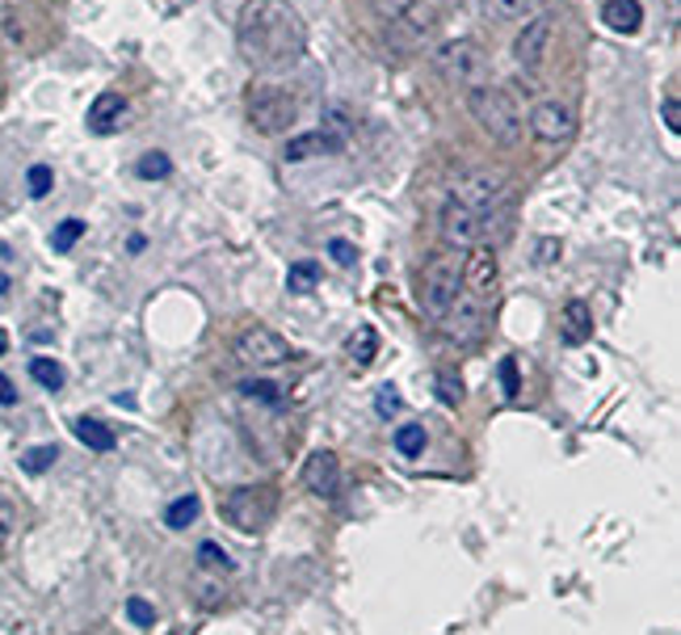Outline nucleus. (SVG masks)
<instances>
[{"label":"nucleus","instance_id":"f257e3e1","mask_svg":"<svg viewBox=\"0 0 681 635\" xmlns=\"http://www.w3.org/2000/svg\"><path fill=\"white\" fill-rule=\"evenodd\" d=\"M236 52L257 72L295 68L307 52V26L291 0H249L236 18Z\"/></svg>","mask_w":681,"mask_h":635},{"label":"nucleus","instance_id":"f03ea898","mask_svg":"<svg viewBox=\"0 0 681 635\" xmlns=\"http://www.w3.org/2000/svg\"><path fill=\"white\" fill-rule=\"evenodd\" d=\"M467 110H472V118H476L479 131H484L492 144H501V148L522 144V135H526V114H522L518 98H513L504 84H492V80L472 84V89H467Z\"/></svg>","mask_w":681,"mask_h":635},{"label":"nucleus","instance_id":"7ed1b4c3","mask_svg":"<svg viewBox=\"0 0 681 635\" xmlns=\"http://www.w3.org/2000/svg\"><path fill=\"white\" fill-rule=\"evenodd\" d=\"M245 105H249V123L257 135H282L299 118V98L286 84H274V80H257Z\"/></svg>","mask_w":681,"mask_h":635},{"label":"nucleus","instance_id":"20e7f679","mask_svg":"<svg viewBox=\"0 0 681 635\" xmlns=\"http://www.w3.org/2000/svg\"><path fill=\"white\" fill-rule=\"evenodd\" d=\"M277 513L274 484H240L224 497V518L240 534H261Z\"/></svg>","mask_w":681,"mask_h":635},{"label":"nucleus","instance_id":"39448f33","mask_svg":"<svg viewBox=\"0 0 681 635\" xmlns=\"http://www.w3.org/2000/svg\"><path fill=\"white\" fill-rule=\"evenodd\" d=\"M458 270H463V261L454 249H442V253H433L425 261V274H421V307H425L429 320H442L451 304L458 299V291H463V279H458Z\"/></svg>","mask_w":681,"mask_h":635},{"label":"nucleus","instance_id":"423d86ee","mask_svg":"<svg viewBox=\"0 0 681 635\" xmlns=\"http://www.w3.org/2000/svg\"><path fill=\"white\" fill-rule=\"evenodd\" d=\"M433 68L454 89H472V84H484L488 59H484V47L476 38H451V43H442L433 52Z\"/></svg>","mask_w":681,"mask_h":635},{"label":"nucleus","instance_id":"0eeeda50","mask_svg":"<svg viewBox=\"0 0 681 635\" xmlns=\"http://www.w3.org/2000/svg\"><path fill=\"white\" fill-rule=\"evenodd\" d=\"M458 279H463V295H472L479 304H488V299H497V282H501V257H497V245H472L467 257H463V270H458Z\"/></svg>","mask_w":681,"mask_h":635},{"label":"nucleus","instance_id":"6e6552de","mask_svg":"<svg viewBox=\"0 0 681 635\" xmlns=\"http://www.w3.org/2000/svg\"><path fill=\"white\" fill-rule=\"evenodd\" d=\"M451 199H458L463 206H472L476 215H488V211H497V206L509 203V178H504L501 169H472L467 178L454 185Z\"/></svg>","mask_w":681,"mask_h":635},{"label":"nucleus","instance_id":"1a4fd4ad","mask_svg":"<svg viewBox=\"0 0 681 635\" xmlns=\"http://www.w3.org/2000/svg\"><path fill=\"white\" fill-rule=\"evenodd\" d=\"M236 358L245 366H257V371H270V366H282L291 358V341L274 332L270 325H252L236 337Z\"/></svg>","mask_w":681,"mask_h":635},{"label":"nucleus","instance_id":"9d476101","mask_svg":"<svg viewBox=\"0 0 681 635\" xmlns=\"http://www.w3.org/2000/svg\"><path fill=\"white\" fill-rule=\"evenodd\" d=\"M526 123H530V135H534L538 144L559 148V144H568V139L577 135V110L568 102H559V98H547V102H538L530 110Z\"/></svg>","mask_w":681,"mask_h":635},{"label":"nucleus","instance_id":"9b49d317","mask_svg":"<svg viewBox=\"0 0 681 635\" xmlns=\"http://www.w3.org/2000/svg\"><path fill=\"white\" fill-rule=\"evenodd\" d=\"M479 224H484V215H476L472 206H463L458 199H446L442 206V219H438V231H442V245L454 249V253H467L472 245H479L484 236H479Z\"/></svg>","mask_w":681,"mask_h":635},{"label":"nucleus","instance_id":"f8f14e48","mask_svg":"<svg viewBox=\"0 0 681 635\" xmlns=\"http://www.w3.org/2000/svg\"><path fill=\"white\" fill-rule=\"evenodd\" d=\"M552 30H555L552 13H534V18H526L522 34L513 38V59H518L522 68H538L543 55H547V43H552Z\"/></svg>","mask_w":681,"mask_h":635},{"label":"nucleus","instance_id":"ddd939ff","mask_svg":"<svg viewBox=\"0 0 681 635\" xmlns=\"http://www.w3.org/2000/svg\"><path fill=\"white\" fill-rule=\"evenodd\" d=\"M303 488L332 501L341 492V458L332 455V451H311L307 463H303Z\"/></svg>","mask_w":681,"mask_h":635},{"label":"nucleus","instance_id":"4468645a","mask_svg":"<svg viewBox=\"0 0 681 635\" xmlns=\"http://www.w3.org/2000/svg\"><path fill=\"white\" fill-rule=\"evenodd\" d=\"M442 329H446V337H454V341H476L479 332H484V304L458 291V299L451 304V311L442 316Z\"/></svg>","mask_w":681,"mask_h":635},{"label":"nucleus","instance_id":"2eb2a0df","mask_svg":"<svg viewBox=\"0 0 681 635\" xmlns=\"http://www.w3.org/2000/svg\"><path fill=\"white\" fill-rule=\"evenodd\" d=\"M345 148V139L341 135H332V131H307V135H295L291 144H286V165H299V160H311V156H332Z\"/></svg>","mask_w":681,"mask_h":635},{"label":"nucleus","instance_id":"dca6fc26","mask_svg":"<svg viewBox=\"0 0 681 635\" xmlns=\"http://www.w3.org/2000/svg\"><path fill=\"white\" fill-rule=\"evenodd\" d=\"M593 337V311L584 299H568L559 311V341L564 345H584Z\"/></svg>","mask_w":681,"mask_h":635},{"label":"nucleus","instance_id":"f3484780","mask_svg":"<svg viewBox=\"0 0 681 635\" xmlns=\"http://www.w3.org/2000/svg\"><path fill=\"white\" fill-rule=\"evenodd\" d=\"M126 127V102L123 93H101L93 110H89V131L93 135H114Z\"/></svg>","mask_w":681,"mask_h":635},{"label":"nucleus","instance_id":"a211bd4d","mask_svg":"<svg viewBox=\"0 0 681 635\" xmlns=\"http://www.w3.org/2000/svg\"><path fill=\"white\" fill-rule=\"evenodd\" d=\"M602 22L614 34H639V26H644V4L639 0H605Z\"/></svg>","mask_w":681,"mask_h":635},{"label":"nucleus","instance_id":"6ab92c4d","mask_svg":"<svg viewBox=\"0 0 681 635\" xmlns=\"http://www.w3.org/2000/svg\"><path fill=\"white\" fill-rule=\"evenodd\" d=\"M72 433L93 451V455H110L114 446H118V438H114V430L105 426V421H98V417H76L72 421Z\"/></svg>","mask_w":681,"mask_h":635},{"label":"nucleus","instance_id":"aec40b11","mask_svg":"<svg viewBox=\"0 0 681 635\" xmlns=\"http://www.w3.org/2000/svg\"><path fill=\"white\" fill-rule=\"evenodd\" d=\"M202 513V501L194 497V492H185V497H177L173 506L164 509V526L169 531H185V526H194Z\"/></svg>","mask_w":681,"mask_h":635},{"label":"nucleus","instance_id":"412c9836","mask_svg":"<svg viewBox=\"0 0 681 635\" xmlns=\"http://www.w3.org/2000/svg\"><path fill=\"white\" fill-rule=\"evenodd\" d=\"M375 354H378V332L371 329V325H362V329L350 337V362L357 371H366V366L375 362Z\"/></svg>","mask_w":681,"mask_h":635},{"label":"nucleus","instance_id":"4be33fe9","mask_svg":"<svg viewBox=\"0 0 681 635\" xmlns=\"http://www.w3.org/2000/svg\"><path fill=\"white\" fill-rule=\"evenodd\" d=\"M18 531H22V509H18L13 497H4V492H0V552H9V547H13Z\"/></svg>","mask_w":681,"mask_h":635},{"label":"nucleus","instance_id":"5701e85b","mask_svg":"<svg viewBox=\"0 0 681 635\" xmlns=\"http://www.w3.org/2000/svg\"><path fill=\"white\" fill-rule=\"evenodd\" d=\"M425 442H429V433H425V426H417V421H408V426L396 430V451H400L404 458L421 455V451H425Z\"/></svg>","mask_w":681,"mask_h":635},{"label":"nucleus","instance_id":"b1692460","mask_svg":"<svg viewBox=\"0 0 681 635\" xmlns=\"http://www.w3.org/2000/svg\"><path fill=\"white\" fill-rule=\"evenodd\" d=\"M530 4H534V0H484V9H488L497 22H526Z\"/></svg>","mask_w":681,"mask_h":635},{"label":"nucleus","instance_id":"393cba45","mask_svg":"<svg viewBox=\"0 0 681 635\" xmlns=\"http://www.w3.org/2000/svg\"><path fill=\"white\" fill-rule=\"evenodd\" d=\"M30 375L43 383L47 392H59V387H64V366H59L55 358H34V362H30Z\"/></svg>","mask_w":681,"mask_h":635},{"label":"nucleus","instance_id":"a878e982","mask_svg":"<svg viewBox=\"0 0 681 635\" xmlns=\"http://www.w3.org/2000/svg\"><path fill=\"white\" fill-rule=\"evenodd\" d=\"M316 279H320V265H316V261H295L291 274H286V286H291L295 295H307V291L316 286Z\"/></svg>","mask_w":681,"mask_h":635},{"label":"nucleus","instance_id":"bb28decb","mask_svg":"<svg viewBox=\"0 0 681 635\" xmlns=\"http://www.w3.org/2000/svg\"><path fill=\"white\" fill-rule=\"evenodd\" d=\"M55 458H59V446H50V442L47 446H34V451H25L22 455V472L25 476H43Z\"/></svg>","mask_w":681,"mask_h":635},{"label":"nucleus","instance_id":"cd10ccee","mask_svg":"<svg viewBox=\"0 0 681 635\" xmlns=\"http://www.w3.org/2000/svg\"><path fill=\"white\" fill-rule=\"evenodd\" d=\"M240 396L245 400H261V405H282V387L265 379H245L240 383Z\"/></svg>","mask_w":681,"mask_h":635},{"label":"nucleus","instance_id":"c85d7f7f","mask_svg":"<svg viewBox=\"0 0 681 635\" xmlns=\"http://www.w3.org/2000/svg\"><path fill=\"white\" fill-rule=\"evenodd\" d=\"M80 236H84V219H64L59 228L50 231V249H55V253H68Z\"/></svg>","mask_w":681,"mask_h":635},{"label":"nucleus","instance_id":"c756f323","mask_svg":"<svg viewBox=\"0 0 681 635\" xmlns=\"http://www.w3.org/2000/svg\"><path fill=\"white\" fill-rule=\"evenodd\" d=\"M198 564L206 568V572H231L236 564H231V556H227L219 543H202L198 547Z\"/></svg>","mask_w":681,"mask_h":635},{"label":"nucleus","instance_id":"7c9ffc66","mask_svg":"<svg viewBox=\"0 0 681 635\" xmlns=\"http://www.w3.org/2000/svg\"><path fill=\"white\" fill-rule=\"evenodd\" d=\"M173 173V160L164 152H148V156H139V178H148V181H160V178H169Z\"/></svg>","mask_w":681,"mask_h":635},{"label":"nucleus","instance_id":"2f4dec72","mask_svg":"<svg viewBox=\"0 0 681 635\" xmlns=\"http://www.w3.org/2000/svg\"><path fill=\"white\" fill-rule=\"evenodd\" d=\"M25 185H30V199H47L50 185H55V173H50V165H30V173H25Z\"/></svg>","mask_w":681,"mask_h":635},{"label":"nucleus","instance_id":"473e14b6","mask_svg":"<svg viewBox=\"0 0 681 635\" xmlns=\"http://www.w3.org/2000/svg\"><path fill=\"white\" fill-rule=\"evenodd\" d=\"M412 4H417V0H371V9H375L383 22H400Z\"/></svg>","mask_w":681,"mask_h":635},{"label":"nucleus","instance_id":"72a5a7b5","mask_svg":"<svg viewBox=\"0 0 681 635\" xmlns=\"http://www.w3.org/2000/svg\"><path fill=\"white\" fill-rule=\"evenodd\" d=\"M400 22H408V26H412V34H429V30H433V9H425V4L417 0V4L404 13Z\"/></svg>","mask_w":681,"mask_h":635},{"label":"nucleus","instance_id":"f704fd0d","mask_svg":"<svg viewBox=\"0 0 681 635\" xmlns=\"http://www.w3.org/2000/svg\"><path fill=\"white\" fill-rule=\"evenodd\" d=\"M501 392H504V400H518V392H522V383H518V362L513 358H501Z\"/></svg>","mask_w":681,"mask_h":635},{"label":"nucleus","instance_id":"c9c22d12","mask_svg":"<svg viewBox=\"0 0 681 635\" xmlns=\"http://www.w3.org/2000/svg\"><path fill=\"white\" fill-rule=\"evenodd\" d=\"M126 614H130L135 627H151L156 623V606L144 602V598H126Z\"/></svg>","mask_w":681,"mask_h":635},{"label":"nucleus","instance_id":"e433bc0d","mask_svg":"<svg viewBox=\"0 0 681 635\" xmlns=\"http://www.w3.org/2000/svg\"><path fill=\"white\" fill-rule=\"evenodd\" d=\"M328 257H332L337 265H345V270L357 265V249H353L350 240H341V236H337V240H328Z\"/></svg>","mask_w":681,"mask_h":635},{"label":"nucleus","instance_id":"4c0bfd02","mask_svg":"<svg viewBox=\"0 0 681 635\" xmlns=\"http://www.w3.org/2000/svg\"><path fill=\"white\" fill-rule=\"evenodd\" d=\"M559 253H564V245H559L555 236H543V240L534 245V261H538V265H555Z\"/></svg>","mask_w":681,"mask_h":635},{"label":"nucleus","instance_id":"58836bf2","mask_svg":"<svg viewBox=\"0 0 681 635\" xmlns=\"http://www.w3.org/2000/svg\"><path fill=\"white\" fill-rule=\"evenodd\" d=\"M438 396H442V405H458V400H463V383L442 371V375H438Z\"/></svg>","mask_w":681,"mask_h":635},{"label":"nucleus","instance_id":"ea45409f","mask_svg":"<svg viewBox=\"0 0 681 635\" xmlns=\"http://www.w3.org/2000/svg\"><path fill=\"white\" fill-rule=\"evenodd\" d=\"M375 408H378V417H391V412L400 408V392H391V387H378Z\"/></svg>","mask_w":681,"mask_h":635},{"label":"nucleus","instance_id":"a19ab883","mask_svg":"<svg viewBox=\"0 0 681 635\" xmlns=\"http://www.w3.org/2000/svg\"><path fill=\"white\" fill-rule=\"evenodd\" d=\"M665 123H669V131H681V105H678V93H669V98H665Z\"/></svg>","mask_w":681,"mask_h":635},{"label":"nucleus","instance_id":"79ce46f5","mask_svg":"<svg viewBox=\"0 0 681 635\" xmlns=\"http://www.w3.org/2000/svg\"><path fill=\"white\" fill-rule=\"evenodd\" d=\"M0 405H18V387H13V379L9 375H0Z\"/></svg>","mask_w":681,"mask_h":635},{"label":"nucleus","instance_id":"37998d69","mask_svg":"<svg viewBox=\"0 0 681 635\" xmlns=\"http://www.w3.org/2000/svg\"><path fill=\"white\" fill-rule=\"evenodd\" d=\"M9 286H13V282H9V274L0 270V295H9Z\"/></svg>","mask_w":681,"mask_h":635},{"label":"nucleus","instance_id":"c03bdc74","mask_svg":"<svg viewBox=\"0 0 681 635\" xmlns=\"http://www.w3.org/2000/svg\"><path fill=\"white\" fill-rule=\"evenodd\" d=\"M4 350H9V337H4V332H0V358H4Z\"/></svg>","mask_w":681,"mask_h":635}]
</instances>
